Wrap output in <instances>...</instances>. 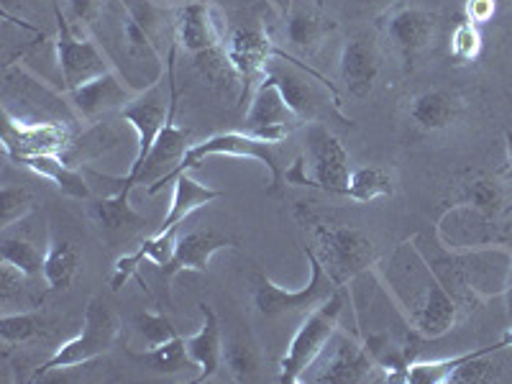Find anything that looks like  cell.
Returning <instances> with one entry per match:
<instances>
[{"instance_id": "cell-1", "label": "cell", "mask_w": 512, "mask_h": 384, "mask_svg": "<svg viewBox=\"0 0 512 384\" xmlns=\"http://www.w3.org/2000/svg\"><path fill=\"white\" fill-rule=\"evenodd\" d=\"M374 274L395 303L397 313L408 320V326L420 338L433 341L454 331L461 318L459 303L438 280L436 269L431 267L415 236L400 241L390 254L377 259Z\"/></svg>"}, {"instance_id": "cell-2", "label": "cell", "mask_w": 512, "mask_h": 384, "mask_svg": "<svg viewBox=\"0 0 512 384\" xmlns=\"http://www.w3.org/2000/svg\"><path fill=\"white\" fill-rule=\"evenodd\" d=\"M88 31L128 88L144 93L162 82L167 62L123 0H105Z\"/></svg>"}, {"instance_id": "cell-3", "label": "cell", "mask_w": 512, "mask_h": 384, "mask_svg": "<svg viewBox=\"0 0 512 384\" xmlns=\"http://www.w3.org/2000/svg\"><path fill=\"white\" fill-rule=\"evenodd\" d=\"M428 262L459 308H466L469 303L474 305L487 297L505 295L512 272V246L497 244L466 251L443 249L441 256H428Z\"/></svg>"}, {"instance_id": "cell-4", "label": "cell", "mask_w": 512, "mask_h": 384, "mask_svg": "<svg viewBox=\"0 0 512 384\" xmlns=\"http://www.w3.org/2000/svg\"><path fill=\"white\" fill-rule=\"evenodd\" d=\"M3 118L21 126H36V123H62L75 128L80 123L70 95L52 88L47 80L21 62H8L3 67Z\"/></svg>"}, {"instance_id": "cell-5", "label": "cell", "mask_w": 512, "mask_h": 384, "mask_svg": "<svg viewBox=\"0 0 512 384\" xmlns=\"http://www.w3.org/2000/svg\"><path fill=\"white\" fill-rule=\"evenodd\" d=\"M300 221L308 223L315 233L318 249L315 256L320 259L323 269L328 272L338 287H346L361 277L364 272L374 269L377 264V251H374V239L367 231L354 226H341V223L320 221L313 213H305V205L300 203L297 208Z\"/></svg>"}, {"instance_id": "cell-6", "label": "cell", "mask_w": 512, "mask_h": 384, "mask_svg": "<svg viewBox=\"0 0 512 384\" xmlns=\"http://www.w3.org/2000/svg\"><path fill=\"white\" fill-rule=\"evenodd\" d=\"M208 157H239V159H254V162L262 164L269 172V190L277 192L285 185V167L280 164V154H277V144H269V141L256 139L251 134H239V131H228V134H216L210 139L200 141V144H192L187 149V154L182 157V162L177 164L169 175H164L162 180L152 182L146 187L149 195H157L164 187L172 185L180 175L190 172V169L200 167Z\"/></svg>"}, {"instance_id": "cell-7", "label": "cell", "mask_w": 512, "mask_h": 384, "mask_svg": "<svg viewBox=\"0 0 512 384\" xmlns=\"http://www.w3.org/2000/svg\"><path fill=\"white\" fill-rule=\"evenodd\" d=\"M118 333H121V326H118L116 313L105 303H100V300H90L88 308H85L82 331L75 338H70L67 344L59 346L47 361H41L39 367L34 369L31 382H39L49 372L80 367V364H88V361L108 354L116 346Z\"/></svg>"}, {"instance_id": "cell-8", "label": "cell", "mask_w": 512, "mask_h": 384, "mask_svg": "<svg viewBox=\"0 0 512 384\" xmlns=\"http://www.w3.org/2000/svg\"><path fill=\"white\" fill-rule=\"evenodd\" d=\"M344 308L346 292L341 287L331 300H326V303L305 315V320L300 323L295 336H292L290 346H287L285 356L280 361L282 384H297L303 379V374L313 367V361L323 354L333 333L338 331V320L344 315Z\"/></svg>"}, {"instance_id": "cell-9", "label": "cell", "mask_w": 512, "mask_h": 384, "mask_svg": "<svg viewBox=\"0 0 512 384\" xmlns=\"http://www.w3.org/2000/svg\"><path fill=\"white\" fill-rule=\"evenodd\" d=\"M52 8L54 18H57V36L52 39L54 62H57L59 77H62L64 93L111 72V62L103 54L98 41L93 39V34L88 29H75L70 18L62 13L57 0H52Z\"/></svg>"}, {"instance_id": "cell-10", "label": "cell", "mask_w": 512, "mask_h": 384, "mask_svg": "<svg viewBox=\"0 0 512 384\" xmlns=\"http://www.w3.org/2000/svg\"><path fill=\"white\" fill-rule=\"evenodd\" d=\"M167 113H169V85H167V95L162 90V82L154 85V88L144 90V93H136V98L121 108V118L123 123L134 128L136 134V154L134 162L128 167V172L123 177H103L105 182H113L116 185L118 195H126L131 198V190L136 187V180L141 175V167H144L146 157L152 152V146L157 144L159 134H162L164 123H167Z\"/></svg>"}, {"instance_id": "cell-11", "label": "cell", "mask_w": 512, "mask_h": 384, "mask_svg": "<svg viewBox=\"0 0 512 384\" xmlns=\"http://www.w3.org/2000/svg\"><path fill=\"white\" fill-rule=\"evenodd\" d=\"M305 259L310 264V282L303 290H285V287L274 285L264 274L256 277L254 285V305L262 315H287V313H305L315 310L326 300H331L341 287L328 277L320 259L315 256L313 246H303Z\"/></svg>"}, {"instance_id": "cell-12", "label": "cell", "mask_w": 512, "mask_h": 384, "mask_svg": "<svg viewBox=\"0 0 512 384\" xmlns=\"http://www.w3.org/2000/svg\"><path fill=\"white\" fill-rule=\"evenodd\" d=\"M436 241L448 251L512 246V228L469 203H451L436 223Z\"/></svg>"}, {"instance_id": "cell-13", "label": "cell", "mask_w": 512, "mask_h": 384, "mask_svg": "<svg viewBox=\"0 0 512 384\" xmlns=\"http://www.w3.org/2000/svg\"><path fill=\"white\" fill-rule=\"evenodd\" d=\"M379 367L367 354L364 344L349 333L336 331L323 354L313 361V367L303 374L300 382L315 384H361L372 382Z\"/></svg>"}, {"instance_id": "cell-14", "label": "cell", "mask_w": 512, "mask_h": 384, "mask_svg": "<svg viewBox=\"0 0 512 384\" xmlns=\"http://www.w3.org/2000/svg\"><path fill=\"white\" fill-rule=\"evenodd\" d=\"M305 167H310V187L331 195H346L351 180L349 152L326 123H308L305 128Z\"/></svg>"}, {"instance_id": "cell-15", "label": "cell", "mask_w": 512, "mask_h": 384, "mask_svg": "<svg viewBox=\"0 0 512 384\" xmlns=\"http://www.w3.org/2000/svg\"><path fill=\"white\" fill-rule=\"evenodd\" d=\"M244 123L246 134L269 141V144H282L295 128L303 126V121L287 105L277 80L267 75V72H264L262 82L256 85L254 95H251L249 113H246Z\"/></svg>"}, {"instance_id": "cell-16", "label": "cell", "mask_w": 512, "mask_h": 384, "mask_svg": "<svg viewBox=\"0 0 512 384\" xmlns=\"http://www.w3.org/2000/svg\"><path fill=\"white\" fill-rule=\"evenodd\" d=\"M226 54L231 59L233 70L239 72L241 77V98L246 100V95L251 90H256V85L262 82L264 72H267V64L272 62V57L277 54V44L272 41V34L264 29L262 24L251 26H236L231 34L226 36Z\"/></svg>"}, {"instance_id": "cell-17", "label": "cell", "mask_w": 512, "mask_h": 384, "mask_svg": "<svg viewBox=\"0 0 512 384\" xmlns=\"http://www.w3.org/2000/svg\"><path fill=\"white\" fill-rule=\"evenodd\" d=\"M175 41L190 57L226 44V24L216 6L205 0H192L175 8Z\"/></svg>"}, {"instance_id": "cell-18", "label": "cell", "mask_w": 512, "mask_h": 384, "mask_svg": "<svg viewBox=\"0 0 512 384\" xmlns=\"http://www.w3.org/2000/svg\"><path fill=\"white\" fill-rule=\"evenodd\" d=\"M239 241L231 233L216 231V228H198V231L177 233L175 254L162 267V280L172 282L182 272H208V264L213 254L221 249H231Z\"/></svg>"}, {"instance_id": "cell-19", "label": "cell", "mask_w": 512, "mask_h": 384, "mask_svg": "<svg viewBox=\"0 0 512 384\" xmlns=\"http://www.w3.org/2000/svg\"><path fill=\"white\" fill-rule=\"evenodd\" d=\"M72 139H75L72 126L62 123H36V126H21L13 121L3 123V152L11 162L31 154H62Z\"/></svg>"}, {"instance_id": "cell-20", "label": "cell", "mask_w": 512, "mask_h": 384, "mask_svg": "<svg viewBox=\"0 0 512 384\" xmlns=\"http://www.w3.org/2000/svg\"><path fill=\"white\" fill-rule=\"evenodd\" d=\"M70 103L75 108L80 121H98L105 113L121 111L131 100L136 98V90H131L116 72H105V75L95 77V80L85 82L80 88L70 90Z\"/></svg>"}, {"instance_id": "cell-21", "label": "cell", "mask_w": 512, "mask_h": 384, "mask_svg": "<svg viewBox=\"0 0 512 384\" xmlns=\"http://www.w3.org/2000/svg\"><path fill=\"white\" fill-rule=\"evenodd\" d=\"M341 82L354 98H367L379 75V49L372 36H351L341 52Z\"/></svg>"}, {"instance_id": "cell-22", "label": "cell", "mask_w": 512, "mask_h": 384, "mask_svg": "<svg viewBox=\"0 0 512 384\" xmlns=\"http://www.w3.org/2000/svg\"><path fill=\"white\" fill-rule=\"evenodd\" d=\"M454 203H469L495 221L512 228V180L502 175H477L456 192Z\"/></svg>"}, {"instance_id": "cell-23", "label": "cell", "mask_w": 512, "mask_h": 384, "mask_svg": "<svg viewBox=\"0 0 512 384\" xmlns=\"http://www.w3.org/2000/svg\"><path fill=\"white\" fill-rule=\"evenodd\" d=\"M438 18L423 8H397L387 16V36L405 57H415L433 41Z\"/></svg>"}, {"instance_id": "cell-24", "label": "cell", "mask_w": 512, "mask_h": 384, "mask_svg": "<svg viewBox=\"0 0 512 384\" xmlns=\"http://www.w3.org/2000/svg\"><path fill=\"white\" fill-rule=\"evenodd\" d=\"M200 313H203V326L195 336L187 338V351L190 359L198 367V377L192 379L195 384H203L218 374L223 367V336L221 326H218L216 310L208 303H200Z\"/></svg>"}, {"instance_id": "cell-25", "label": "cell", "mask_w": 512, "mask_h": 384, "mask_svg": "<svg viewBox=\"0 0 512 384\" xmlns=\"http://www.w3.org/2000/svg\"><path fill=\"white\" fill-rule=\"evenodd\" d=\"M18 167L31 169L34 175L44 177V180L52 182L62 195L77 200H88L90 198V185L88 180L82 177L80 169L70 167L64 162L59 154H31V157H18L13 159Z\"/></svg>"}, {"instance_id": "cell-26", "label": "cell", "mask_w": 512, "mask_h": 384, "mask_svg": "<svg viewBox=\"0 0 512 384\" xmlns=\"http://www.w3.org/2000/svg\"><path fill=\"white\" fill-rule=\"evenodd\" d=\"M172 185H175V192H172V203H169L167 216H164L162 226L157 228V233L175 231V228H180L182 223H185L187 218L195 213V210H200L203 205H210L213 200H218L223 195V192L216 190V187L203 185V182L195 180L190 172H185V175L177 177Z\"/></svg>"}, {"instance_id": "cell-27", "label": "cell", "mask_w": 512, "mask_h": 384, "mask_svg": "<svg viewBox=\"0 0 512 384\" xmlns=\"http://www.w3.org/2000/svg\"><path fill=\"white\" fill-rule=\"evenodd\" d=\"M336 21L318 11H308V8H292L287 13V44L292 52L297 54H310L328 39V34L336 31Z\"/></svg>"}, {"instance_id": "cell-28", "label": "cell", "mask_w": 512, "mask_h": 384, "mask_svg": "<svg viewBox=\"0 0 512 384\" xmlns=\"http://www.w3.org/2000/svg\"><path fill=\"white\" fill-rule=\"evenodd\" d=\"M121 141H123V131L116 126V123L111 121L95 123L93 128L77 134L75 139L70 141V146H67L59 157L70 164V167L80 169L82 164H88L93 162V159H100L103 154L113 152Z\"/></svg>"}, {"instance_id": "cell-29", "label": "cell", "mask_w": 512, "mask_h": 384, "mask_svg": "<svg viewBox=\"0 0 512 384\" xmlns=\"http://www.w3.org/2000/svg\"><path fill=\"white\" fill-rule=\"evenodd\" d=\"M408 113L425 131H443V128L454 126L459 118V103L446 90H425L410 100Z\"/></svg>"}, {"instance_id": "cell-30", "label": "cell", "mask_w": 512, "mask_h": 384, "mask_svg": "<svg viewBox=\"0 0 512 384\" xmlns=\"http://www.w3.org/2000/svg\"><path fill=\"white\" fill-rule=\"evenodd\" d=\"M90 213H93L95 223H98L105 233L141 231V228L149 226L146 218L139 216V213L131 208V198L118 195V192H113V195H108V198L103 200H95V203L90 205Z\"/></svg>"}, {"instance_id": "cell-31", "label": "cell", "mask_w": 512, "mask_h": 384, "mask_svg": "<svg viewBox=\"0 0 512 384\" xmlns=\"http://www.w3.org/2000/svg\"><path fill=\"white\" fill-rule=\"evenodd\" d=\"M223 364H226L228 374H231L236 382H251V379L259 377V369H262V356L259 349L244 333H231V336L223 341Z\"/></svg>"}, {"instance_id": "cell-32", "label": "cell", "mask_w": 512, "mask_h": 384, "mask_svg": "<svg viewBox=\"0 0 512 384\" xmlns=\"http://www.w3.org/2000/svg\"><path fill=\"white\" fill-rule=\"evenodd\" d=\"M77 267H80V254L70 241H49L47 259H44V282L49 290H67L75 280Z\"/></svg>"}, {"instance_id": "cell-33", "label": "cell", "mask_w": 512, "mask_h": 384, "mask_svg": "<svg viewBox=\"0 0 512 384\" xmlns=\"http://www.w3.org/2000/svg\"><path fill=\"white\" fill-rule=\"evenodd\" d=\"M395 195V177L387 167H361L351 172L349 187L344 198L354 203H372L379 198H392Z\"/></svg>"}, {"instance_id": "cell-34", "label": "cell", "mask_w": 512, "mask_h": 384, "mask_svg": "<svg viewBox=\"0 0 512 384\" xmlns=\"http://www.w3.org/2000/svg\"><path fill=\"white\" fill-rule=\"evenodd\" d=\"M128 356L134 361H144L159 374H177L187 367H195V361L190 359V351H187V338L182 336L172 338L162 346H154V349H144L141 354L128 351Z\"/></svg>"}, {"instance_id": "cell-35", "label": "cell", "mask_w": 512, "mask_h": 384, "mask_svg": "<svg viewBox=\"0 0 512 384\" xmlns=\"http://www.w3.org/2000/svg\"><path fill=\"white\" fill-rule=\"evenodd\" d=\"M195 62V70L200 72L205 82H208L210 88L216 90H231V88H239V98H241V77L239 72L233 70L231 59H228L226 47H218V49H208V52H200L192 57Z\"/></svg>"}, {"instance_id": "cell-36", "label": "cell", "mask_w": 512, "mask_h": 384, "mask_svg": "<svg viewBox=\"0 0 512 384\" xmlns=\"http://www.w3.org/2000/svg\"><path fill=\"white\" fill-rule=\"evenodd\" d=\"M29 280H34V277H29L26 272H21L18 267H13L11 262H0V300H3V308H6V313H8V308L13 305V300L21 305V310H39L41 308V300H44V295H31Z\"/></svg>"}, {"instance_id": "cell-37", "label": "cell", "mask_w": 512, "mask_h": 384, "mask_svg": "<svg viewBox=\"0 0 512 384\" xmlns=\"http://www.w3.org/2000/svg\"><path fill=\"white\" fill-rule=\"evenodd\" d=\"M0 256H3V262H11L13 267H18L21 272L29 274V277L44 274L47 249L41 251L39 246L31 239H26V236H8V233H3V239H0Z\"/></svg>"}, {"instance_id": "cell-38", "label": "cell", "mask_w": 512, "mask_h": 384, "mask_svg": "<svg viewBox=\"0 0 512 384\" xmlns=\"http://www.w3.org/2000/svg\"><path fill=\"white\" fill-rule=\"evenodd\" d=\"M41 328H44V318H41L39 310H18V313H3L0 318V341L3 346L13 344H26V341H34L41 336Z\"/></svg>"}, {"instance_id": "cell-39", "label": "cell", "mask_w": 512, "mask_h": 384, "mask_svg": "<svg viewBox=\"0 0 512 384\" xmlns=\"http://www.w3.org/2000/svg\"><path fill=\"white\" fill-rule=\"evenodd\" d=\"M34 210V195L26 187L6 182L0 187V228L8 231L16 221H24Z\"/></svg>"}, {"instance_id": "cell-40", "label": "cell", "mask_w": 512, "mask_h": 384, "mask_svg": "<svg viewBox=\"0 0 512 384\" xmlns=\"http://www.w3.org/2000/svg\"><path fill=\"white\" fill-rule=\"evenodd\" d=\"M134 328H136V333L141 336V341H144L146 349L162 346V344H167V341H172V338L180 336V331L172 326V320H169L167 315L152 313V310H144V313L136 315Z\"/></svg>"}, {"instance_id": "cell-41", "label": "cell", "mask_w": 512, "mask_h": 384, "mask_svg": "<svg viewBox=\"0 0 512 384\" xmlns=\"http://www.w3.org/2000/svg\"><path fill=\"white\" fill-rule=\"evenodd\" d=\"M482 52V31L472 21H461L451 34V57L456 62H474Z\"/></svg>"}, {"instance_id": "cell-42", "label": "cell", "mask_w": 512, "mask_h": 384, "mask_svg": "<svg viewBox=\"0 0 512 384\" xmlns=\"http://www.w3.org/2000/svg\"><path fill=\"white\" fill-rule=\"evenodd\" d=\"M103 3L105 0H70V13L82 29H88L100 13V8H103Z\"/></svg>"}, {"instance_id": "cell-43", "label": "cell", "mask_w": 512, "mask_h": 384, "mask_svg": "<svg viewBox=\"0 0 512 384\" xmlns=\"http://www.w3.org/2000/svg\"><path fill=\"white\" fill-rule=\"evenodd\" d=\"M466 21H472V24H487L492 21L497 11V0H466Z\"/></svg>"}, {"instance_id": "cell-44", "label": "cell", "mask_w": 512, "mask_h": 384, "mask_svg": "<svg viewBox=\"0 0 512 384\" xmlns=\"http://www.w3.org/2000/svg\"><path fill=\"white\" fill-rule=\"evenodd\" d=\"M285 185H297V187H310L308 169H305V157H297L290 167L285 169Z\"/></svg>"}, {"instance_id": "cell-45", "label": "cell", "mask_w": 512, "mask_h": 384, "mask_svg": "<svg viewBox=\"0 0 512 384\" xmlns=\"http://www.w3.org/2000/svg\"><path fill=\"white\" fill-rule=\"evenodd\" d=\"M354 3L364 11H390L397 0H354Z\"/></svg>"}, {"instance_id": "cell-46", "label": "cell", "mask_w": 512, "mask_h": 384, "mask_svg": "<svg viewBox=\"0 0 512 384\" xmlns=\"http://www.w3.org/2000/svg\"><path fill=\"white\" fill-rule=\"evenodd\" d=\"M274 6V11L282 13V16H287V13L292 11V0H269Z\"/></svg>"}, {"instance_id": "cell-47", "label": "cell", "mask_w": 512, "mask_h": 384, "mask_svg": "<svg viewBox=\"0 0 512 384\" xmlns=\"http://www.w3.org/2000/svg\"><path fill=\"white\" fill-rule=\"evenodd\" d=\"M154 3L162 8H172V11H175V8L187 6V3H192V0H154Z\"/></svg>"}, {"instance_id": "cell-48", "label": "cell", "mask_w": 512, "mask_h": 384, "mask_svg": "<svg viewBox=\"0 0 512 384\" xmlns=\"http://www.w3.org/2000/svg\"><path fill=\"white\" fill-rule=\"evenodd\" d=\"M507 315H510V323H512V272H510V282H507Z\"/></svg>"}, {"instance_id": "cell-49", "label": "cell", "mask_w": 512, "mask_h": 384, "mask_svg": "<svg viewBox=\"0 0 512 384\" xmlns=\"http://www.w3.org/2000/svg\"><path fill=\"white\" fill-rule=\"evenodd\" d=\"M507 162H510V172H512V134L507 136Z\"/></svg>"}, {"instance_id": "cell-50", "label": "cell", "mask_w": 512, "mask_h": 384, "mask_svg": "<svg viewBox=\"0 0 512 384\" xmlns=\"http://www.w3.org/2000/svg\"><path fill=\"white\" fill-rule=\"evenodd\" d=\"M13 3H18V0H0V6H3V13H11Z\"/></svg>"}, {"instance_id": "cell-51", "label": "cell", "mask_w": 512, "mask_h": 384, "mask_svg": "<svg viewBox=\"0 0 512 384\" xmlns=\"http://www.w3.org/2000/svg\"><path fill=\"white\" fill-rule=\"evenodd\" d=\"M507 3H512V0H507Z\"/></svg>"}]
</instances>
